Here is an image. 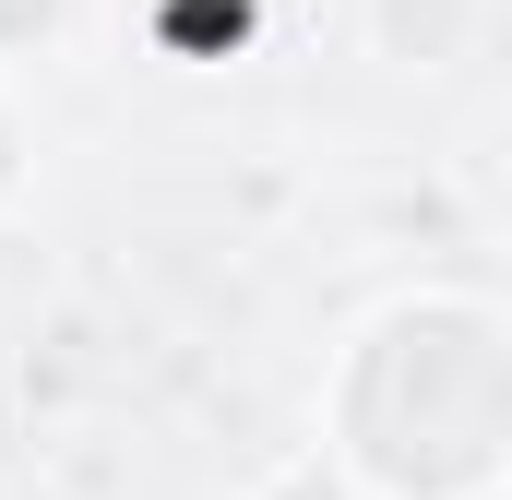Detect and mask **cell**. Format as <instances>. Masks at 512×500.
Masks as SVG:
<instances>
[{
	"instance_id": "cell-1",
	"label": "cell",
	"mask_w": 512,
	"mask_h": 500,
	"mask_svg": "<svg viewBox=\"0 0 512 500\" xmlns=\"http://www.w3.org/2000/svg\"><path fill=\"white\" fill-rule=\"evenodd\" d=\"M417 441V500H489L501 489V310L489 298H393L382 322H358L334 417H322V465L346 500L393 489V453Z\"/></svg>"
},
{
	"instance_id": "cell-2",
	"label": "cell",
	"mask_w": 512,
	"mask_h": 500,
	"mask_svg": "<svg viewBox=\"0 0 512 500\" xmlns=\"http://www.w3.org/2000/svg\"><path fill=\"white\" fill-rule=\"evenodd\" d=\"M465 36H477V0H382V48L417 72H441Z\"/></svg>"
},
{
	"instance_id": "cell-3",
	"label": "cell",
	"mask_w": 512,
	"mask_h": 500,
	"mask_svg": "<svg viewBox=\"0 0 512 500\" xmlns=\"http://www.w3.org/2000/svg\"><path fill=\"white\" fill-rule=\"evenodd\" d=\"M72 12L84 0H0V84H24L36 60H60L72 48Z\"/></svg>"
},
{
	"instance_id": "cell-4",
	"label": "cell",
	"mask_w": 512,
	"mask_h": 500,
	"mask_svg": "<svg viewBox=\"0 0 512 500\" xmlns=\"http://www.w3.org/2000/svg\"><path fill=\"white\" fill-rule=\"evenodd\" d=\"M24 191H36V131H24V108H12V84H0V227L24 215Z\"/></svg>"
}]
</instances>
